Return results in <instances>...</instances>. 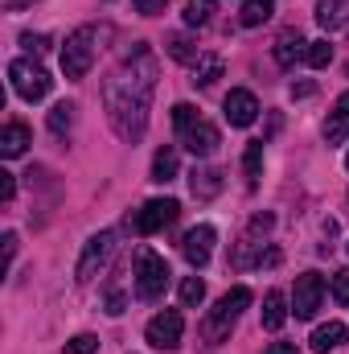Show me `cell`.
I'll return each mask as SVG.
<instances>
[{
    "label": "cell",
    "instance_id": "obj_1",
    "mask_svg": "<svg viewBox=\"0 0 349 354\" xmlns=\"http://www.w3.org/2000/svg\"><path fill=\"white\" fill-rule=\"evenodd\" d=\"M157 87V58L140 46L119 71H111V79L103 83V103L111 115V128L123 140H140L148 128V103Z\"/></svg>",
    "mask_w": 349,
    "mask_h": 354
},
{
    "label": "cell",
    "instance_id": "obj_6",
    "mask_svg": "<svg viewBox=\"0 0 349 354\" xmlns=\"http://www.w3.org/2000/svg\"><path fill=\"white\" fill-rule=\"evenodd\" d=\"M177 214H181V206H177L173 198H152V202H144V206L128 218V227H132L136 235H157V231L173 227Z\"/></svg>",
    "mask_w": 349,
    "mask_h": 354
},
{
    "label": "cell",
    "instance_id": "obj_40",
    "mask_svg": "<svg viewBox=\"0 0 349 354\" xmlns=\"http://www.w3.org/2000/svg\"><path fill=\"white\" fill-rule=\"evenodd\" d=\"M346 169H349V153H346Z\"/></svg>",
    "mask_w": 349,
    "mask_h": 354
},
{
    "label": "cell",
    "instance_id": "obj_20",
    "mask_svg": "<svg viewBox=\"0 0 349 354\" xmlns=\"http://www.w3.org/2000/svg\"><path fill=\"white\" fill-rule=\"evenodd\" d=\"M341 342H346V326H341V322H329V326H321V330L312 334V351H317V354L337 351Z\"/></svg>",
    "mask_w": 349,
    "mask_h": 354
},
{
    "label": "cell",
    "instance_id": "obj_5",
    "mask_svg": "<svg viewBox=\"0 0 349 354\" xmlns=\"http://www.w3.org/2000/svg\"><path fill=\"white\" fill-rule=\"evenodd\" d=\"M8 83H12V91H17L25 103L46 99L50 87H54V79L46 75V66H37L33 58H17V62H8Z\"/></svg>",
    "mask_w": 349,
    "mask_h": 354
},
{
    "label": "cell",
    "instance_id": "obj_36",
    "mask_svg": "<svg viewBox=\"0 0 349 354\" xmlns=\"http://www.w3.org/2000/svg\"><path fill=\"white\" fill-rule=\"evenodd\" d=\"M123 305H128V301H123V292H111V297H107V313H111V317H119V313H123Z\"/></svg>",
    "mask_w": 349,
    "mask_h": 354
},
{
    "label": "cell",
    "instance_id": "obj_32",
    "mask_svg": "<svg viewBox=\"0 0 349 354\" xmlns=\"http://www.w3.org/2000/svg\"><path fill=\"white\" fill-rule=\"evenodd\" d=\"M132 4H136V12H144V17H157V12H165L169 0H132Z\"/></svg>",
    "mask_w": 349,
    "mask_h": 354
},
{
    "label": "cell",
    "instance_id": "obj_27",
    "mask_svg": "<svg viewBox=\"0 0 349 354\" xmlns=\"http://www.w3.org/2000/svg\"><path fill=\"white\" fill-rule=\"evenodd\" d=\"M169 54H173L177 62H193V58H201V54H197V46H193L185 33H173V37H169Z\"/></svg>",
    "mask_w": 349,
    "mask_h": 354
},
{
    "label": "cell",
    "instance_id": "obj_4",
    "mask_svg": "<svg viewBox=\"0 0 349 354\" xmlns=\"http://www.w3.org/2000/svg\"><path fill=\"white\" fill-rule=\"evenodd\" d=\"M165 288H169L165 256H157L152 248H140V256H136V297L140 301H157Z\"/></svg>",
    "mask_w": 349,
    "mask_h": 354
},
{
    "label": "cell",
    "instance_id": "obj_37",
    "mask_svg": "<svg viewBox=\"0 0 349 354\" xmlns=\"http://www.w3.org/2000/svg\"><path fill=\"white\" fill-rule=\"evenodd\" d=\"M263 354H300V351H296L292 342H271V346H267Z\"/></svg>",
    "mask_w": 349,
    "mask_h": 354
},
{
    "label": "cell",
    "instance_id": "obj_10",
    "mask_svg": "<svg viewBox=\"0 0 349 354\" xmlns=\"http://www.w3.org/2000/svg\"><path fill=\"white\" fill-rule=\"evenodd\" d=\"M214 239H218V231H214L210 223H201V227L185 231V239H181V256H185L193 268H206L210 264V252H214Z\"/></svg>",
    "mask_w": 349,
    "mask_h": 354
},
{
    "label": "cell",
    "instance_id": "obj_23",
    "mask_svg": "<svg viewBox=\"0 0 349 354\" xmlns=\"http://www.w3.org/2000/svg\"><path fill=\"white\" fill-rule=\"evenodd\" d=\"M243 174H247L251 185L263 177V140H251V145H247V153H243Z\"/></svg>",
    "mask_w": 349,
    "mask_h": 354
},
{
    "label": "cell",
    "instance_id": "obj_3",
    "mask_svg": "<svg viewBox=\"0 0 349 354\" xmlns=\"http://www.w3.org/2000/svg\"><path fill=\"white\" fill-rule=\"evenodd\" d=\"M94 58H99V29L94 25H83V29H74L70 37H66V46H62V71H66V79H87L90 66H94Z\"/></svg>",
    "mask_w": 349,
    "mask_h": 354
},
{
    "label": "cell",
    "instance_id": "obj_24",
    "mask_svg": "<svg viewBox=\"0 0 349 354\" xmlns=\"http://www.w3.org/2000/svg\"><path fill=\"white\" fill-rule=\"evenodd\" d=\"M304 62H308V66H317V71H321V66H329V62H333V41H329V37H321V41H308V54H304Z\"/></svg>",
    "mask_w": 349,
    "mask_h": 354
},
{
    "label": "cell",
    "instance_id": "obj_12",
    "mask_svg": "<svg viewBox=\"0 0 349 354\" xmlns=\"http://www.w3.org/2000/svg\"><path fill=\"white\" fill-rule=\"evenodd\" d=\"M181 145H185L193 157H210V153L222 145V136H218V128H214L210 120H197L193 128H185V132H181Z\"/></svg>",
    "mask_w": 349,
    "mask_h": 354
},
{
    "label": "cell",
    "instance_id": "obj_21",
    "mask_svg": "<svg viewBox=\"0 0 349 354\" xmlns=\"http://www.w3.org/2000/svg\"><path fill=\"white\" fill-rule=\"evenodd\" d=\"M271 12H275V0H243L239 21H243L247 29H255V25H263V21H271Z\"/></svg>",
    "mask_w": 349,
    "mask_h": 354
},
{
    "label": "cell",
    "instance_id": "obj_25",
    "mask_svg": "<svg viewBox=\"0 0 349 354\" xmlns=\"http://www.w3.org/2000/svg\"><path fill=\"white\" fill-rule=\"evenodd\" d=\"M177 297H181V305H185V309H193V305H201L206 284H201L197 276H185V280H181V288H177Z\"/></svg>",
    "mask_w": 349,
    "mask_h": 354
},
{
    "label": "cell",
    "instance_id": "obj_7",
    "mask_svg": "<svg viewBox=\"0 0 349 354\" xmlns=\"http://www.w3.org/2000/svg\"><path fill=\"white\" fill-rule=\"evenodd\" d=\"M321 301H325V280H321V272H300V276H296V288H292V313H296L300 322H312L317 309H321Z\"/></svg>",
    "mask_w": 349,
    "mask_h": 354
},
{
    "label": "cell",
    "instance_id": "obj_30",
    "mask_svg": "<svg viewBox=\"0 0 349 354\" xmlns=\"http://www.w3.org/2000/svg\"><path fill=\"white\" fill-rule=\"evenodd\" d=\"M66 354H99V338L94 334H79L66 342Z\"/></svg>",
    "mask_w": 349,
    "mask_h": 354
},
{
    "label": "cell",
    "instance_id": "obj_26",
    "mask_svg": "<svg viewBox=\"0 0 349 354\" xmlns=\"http://www.w3.org/2000/svg\"><path fill=\"white\" fill-rule=\"evenodd\" d=\"M210 17H214V0H189V4H185V25L197 29V25H206Z\"/></svg>",
    "mask_w": 349,
    "mask_h": 354
},
{
    "label": "cell",
    "instance_id": "obj_22",
    "mask_svg": "<svg viewBox=\"0 0 349 354\" xmlns=\"http://www.w3.org/2000/svg\"><path fill=\"white\" fill-rule=\"evenodd\" d=\"M173 177H177V149L165 145V149L152 157V181H161V185H165V181H173Z\"/></svg>",
    "mask_w": 349,
    "mask_h": 354
},
{
    "label": "cell",
    "instance_id": "obj_14",
    "mask_svg": "<svg viewBox=\"0 0 349 354\" xmlns=\"http://www.w3.org/2000/svg\"><path fill=\"white\" fill-rule=\"evenodd\" d=\"M346 136H349V91L337 95V103H333V111H329V120H325V140H329V145H341Z\"/></svg>",
    "mask_w": 349,
    "mask_h": 354
},
{
    "label": "cell",
    "instance_id": "obj_17",
    "mask_svg": "<svg viewBox=\"0 0 349 354\" xmlns=\"http://www.w3.org/2000/svg\"><path fill=\"white\" fill-rule=\"evenodd\" d=\"M283 322H288V297L279 288H271L263 297V330H279Z\"/></svg>",
    "mask_w": 349,
    "mask_h": 354
},
{
    "label": "cell",
    "instance_id": "obj_31",
    "mask_svg": "<svg viewBox=\"0 0 349 354\" xmlns=\"http://www.w3.org/2000/svg\"><path fill=\"white\" fill-rule=\"evenodd\" d=\"M333 297H337V305H349V268L333 272Z\"/></svg>",
    "mask_w": 349,
    "mask_h": 354
},
{
    "label": "cell",
    "instance_id": "obj_34",
    "mask_svg": "<svg viewBox=\"0 0 349 354\" xmlns=\"http://www.w3.org/2000/svg\"><path fill=\"white\" fill-rule=\"evenodd\" d=\"M21 46H25V50H33V54H41V50L50 46V41H46L41 33H37V37H33V33H21Z\"/></svg>",
    "mask_w": 349,
    "mask_h": 354
},
{
    "label": "cell",
    "instance_id": "obj_19",
    "mask_svg": "<svg viewBox=\"0 0 349 354\" xmlns=\"http://www.w3.org/2000/svg\"><path fill=\"white\" fill-rule=\"evenodd\" d=\"M214 79H222V58L218 54H201L197 62H193V87H210Z\"/></svg>",
    "mask_w": 349,
    "mask_h": 354
},
{
    "label": "cell",
    "instance_id": "obj_15",
    "mask_svg": "<svg viewBox=\"0 0 349 354\" xmlns=\"http://www.w3.org/2000/svg\"><path fill=\"white\" fill-rule=\"evenodd\" d=\"M304 54H308V41L300 37V29H283L279 41H275V62H279V66H292V62L304 58Z\"/></svg>",
    "mask_w": 349,
    "mask_h": 354
},
{
    "label": "cell",
    "instance_id": "obj_28",
    "mask_svg": "<svg viewBox=\"0 0 349 354\" xmlns=\"http://www.w3.org/2000/svg\"><path fill=\"white\" fill-rule=\"evenodd\" d=\"M197 120H201V115H197V107H193V103H177V107H173V128H177V136H181L185 128H193Z\"/></svg>",
    "mask_w": 349,
    "mask_h": 354
},
{
    "label": "cell",
    "instance_id": "obj_18",
    "mask_svg": "<svg viewBox=\"0 0 349 354\" xmlns=\"http://www.w3.org/2000/svg\"><path fill=\"white\" fill-rule=\"evenodd\" d=\"M189 189H193V198H214V194H222V169H193V174H189Z\"/></svg>",
    "mask_w": 349,
    "mask_h": 354
},
{
    "label": "cell",
    "instance_id": "obj_35",
    "mask_svg": "<svg viewBox=\"0 0 349 354\" xmlns=\"http://www.w3.org/2000/svg\"><path fill=\"white\" fill-rule=\"evenodd\" d=\"M0 243H4V268L12 264V256H17V235H12V231H4V239H0Z\"/></svg>",
    "mask_w": 349,
    "mask_h": 354
},
{
    "label": "cell",
    "instance_id": "obj_11",
    "mask_svg": "<svg viewBox=\"0 0 349 354\" xmlns=\"http://www.w3.org/2000/svg\"><path fill=\"white\" fill-rule=\"evenodd\" d=\"M222 111H226L230 128H251V124H255V115H259V99H255L251 91L239 87V91H230V95H226Z\"/></svg>",
    "mask_w": 349,
    "mask_h": 354
},
{
    "label": "cell",
    "instance_id": "obj_39",
    "mask_svg": "<svg viewBox=\"0 0 349 354\" xmlns=\"http://www.w3.org/2000/svg\"><path fill=\"white\" fill-rule=\"evenodd\" d=\"M25 4H29V0H8V8H25Z\"/></svg>",
    "mask_w": 349,
    "mask_h": 354
},
{
    "label": "cell",
    "instance_id": "obj_16",
    "mask_svg": "<svg viewBox=\"0 0 349 354\" xmlns=\"http://www.w3.org/2000/svg\"><path fill=\"white\" fill-rule=\"evenodd\" d=\"M317 25H321L325 33L349 25V0H317Z\"/></svg>",
    "mask_w": 349,
    "mask_h": 354
},
{
    "label": "cell",
    "instance_id": "obj_8",
    "mask_svg": "<svg viewBox=\"0 0 349 354\" xmlns=\"http://www.w3.org/2000/svg\"><path fill=\"white\" fill-rule=\"evenodd\" d=\"M111 252H115V231H99V235L87 243V252H83L79 268H74V280H79V284L94 280V272H103V268H107Z\"/></svg>",
    "mask_w": 349,
    "mask_h": 354
},
{
    "label": "cell",
    "instance_id": "obj_13",
    "mask_svg": "<svg viewBox=\"0 0 349 354\" xmlns=\"http://www.w3.org/2000/svg\"><path fill=\"white\" fill-rule=\"evenodd\" d=\"M33 145V132L21 124V120H12V124H4V132H0V157H21L25 149Z\"/></svg>",
    "mask_w": 349,
    "mask_h": 354
},
{
    "label": "cell",
    "instance_id": "obj_33",
    "mask_svg": "<svg viewBox=\"0 0 349 354\" xmlns=\"http://www.w3.org/2000/svg\"><path fill=\"white\" fill-rule=\"evenodd\" d=\"M12 194H17V181L8 169H0V202H12Z\"/></svg>",
    "mask_w": 349,
    "mask_h": 354
},
{
    "label": "cell",
    "instance_id": "obj_2",
    "mask_svg": "<svg viewBox=\"0 0 349 354\" xmlns=\"http://www.w3.org/2000/svg\"><path fill=\"white\" fill-rule=\"evenodd\" d=\"M247 305H251V288H247V284H235L230 292H222L218 305L210 309V317L201 322V342H206V346H222Z\"/></svg>",
    "mask_w": 349,
    "mask_h": 354
},
{
    "label": "cell",
    "instance_id": "obj_9",
    "mask_svg": "<svg viewBox=\"0 0 349 354\" xmlns=\"http://www.w3.org/2000/svg\"><path fill=\"white\" fill-rule=\"evenodd\" d=\"M181 334H185V317H181L177 309L157 313V317L148 322V330H144L148 346H157V351H177V346H181Z\"/></svg>",
    "mask_w": 349,
    "mask_h": 354
},
{
    "label": "cell",
    "instance_id": "obj_29",
    "mask_svg": "<svg viewBox=\"0 0 349 354\" xmlns=\"http://www.w3.org/2000/svg\"><path fill=\"white\" fill-rule=\"evenodd\" d=\"M70 124H74V103H58V107L50 111V128H54V132H66Z\"/></svg>",
    "mask_w": 349,
    "mask_h": 354
},
{
    "label": "cell",
    "instance_id": "obj_38",
    "mask_svg": "<svg viewBox=\"0 0 349 354\" xmlns=\"http://www.w3.org/2000/svg\"><path fill=\"white\" fill-rule=\"evenodd\" d=\"M312 91H317L312 83H296V87H292V95H300V99H304V95H312Z\"/></svg>",
    "mask_w": 349,
    "mask_h": 354
}]
</instances>
